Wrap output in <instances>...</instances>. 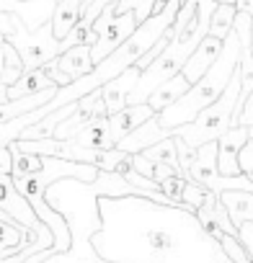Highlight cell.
<instances>
[{
  "label": "cell",
  "instance_id": "6da1fadb",
  "mask_svg": "<svg viewBox=\"0 0 253 263\" xmlns=\"http://www.w3.org/2000/svg\"><path fill=\"white\" fill-rule=\"evenodd\" d=\"M93 248L109 263H230L196 212L148 196H101Z\"/></svg>",
  "mask_w": 253,
  "mask_h": 263
},
{
  "label": "cell",
  "instance_id": "7a4b0ae2",
  "mask_svg": "<svg viewBox=\"0 0 253 263\" xmlns=\"http://www.w3.org/2000/svg\"><path fill=\"white\" fill-rule=\"evenodd\" d=\"M240 57H243V42H240V34L232 29V34L225 39V47H222L217 62L207 70V75L199 83H194L189 88V93H184V98H178L173 106H168L166 111L158 114V124L163 129L191 124L204 108L217 103L225 96L227 85L232 83V78L240 67Z\"/></svg>",
  "mask_w": 253,
  "mask_h": 263
},
{
  "label": "cell",
  "instance_id": "3957f363",
  "mask_svg": "<svg viewBox=\"0 0 253 263\" xmlns=\"http://www.w3.org/2000/svg\"><path fill=\"white\" fill-rule=\"evenodd\" d=\"M240 90H243V72L238 67L232 83L227 85L225 96L212 103L209 108H204L191 124H184V126H173V129H166V137L176 135L186 142V147L191 150H199L202 145H209V142H217L222 135L232 129V116H235V106L240 101Z\"/></svg>",
  "mask_w": 253,
  "mask_h": 263
},
{
  "label": "cell",
  "instance_id": "277c9868",
  "mask_svg": "<svg viewBox=\"0 0 253 263\" xmlns=\"http://www.w3.org/2000/svg\"><path fill=\"white\" fill-rule=\"evenodd\" d=\"M0 39H8L24 57L29 70L44 67L49 60L62 54V42L55 36L52 21H47L42 29L31 31L16 13L0 11Z\"/></svg>",
  "mask_w": 253,
  "mask_h": 263
},
{
  "label": "cell",
  "instance_id": "5b68a950",
  "mask_svg": "<svg viewBox=\"0 0 253 263\" xmlns=\"http://www.w3.org/2000/svg\"><path fill=\"white\" fill-rule=\"evenodd\" d=\"M189 176L204 186L207 191L222 196L225 191H253V181L240 173V176H222L220 171V150H217V142H209V145H202L194 155V163L189 165Z\"/></svg>",
  "mask_w": 253,
  "mask_h": 263
},
{
  "label": "cell",
  "instance_id": "8992f818",
  "mask_svg": "<svg viewBox=\"0 0 253 263\" xmlns=\"http://www.w3.org/2000/svg\"><path fill=\"white\" fill-rule=\"evenodd\" d=\"M44 70H47V75H49L60 88H65V85H70V83H75V80L91 75V72L96 70L93 44H78V47L62 52L60 57L49 60V62L44 65Z\"/></svg>",
  "mask_w": 253,
  "mask_h": 263
},
{
  "label": "cell",
  "instance_id": "52a82bcc",
  "mask_svg": "<svg viewBox=\"0 0 253 263\" xmlns=\"http://www.w3.org/2000/svg\"><path fill=\"white\" fill-rule=\"evenodd\" d=\"M160 191L171 199V204L184 206V209H191V212H196L199 206H204L207 194H209L191 176H171V178H166L160 183Z\"/></svg>",
  "mask_w": 253,
  "mask_h": 263
},
{
  "label": "cell",
  "instance_id": "ba28073f",
  "mask_svg": "<svg viewBox=\"0 0 253 263\" xmlns=\"http://www.w3.org/2000/svg\"><path fill=\"white\" fill-rule=\"evenodd\" d=\"M0 11L16 13L31 31H37L47 21H52L57 11V0H0Z\"/></svg>",
  "mask_w": 253,
  "mask_h": 263
},
{
  "label": "cell",
  "instance_id": "9c48e42d",
  "mask_svg": "<svg viewBox=\"0 0 253 263\" xmlns=\"http://www.w3.org/2000/svg\"><path fill=\"white\" fill-rule=\"evenodd\" d=\"M137 26H140V21H137V16H135L132 11L116 16L114 24L109 26V31L93 44V62L98 65V62H103L111 52H116L127 39H130V36L137 31Z\"/></svg>",
  "mask_w": 253,
  "mask_h": 263
},
{
  "label": "cell",
  "instance_id": "30bf717a",
  "mask_svg": "<svg viewBox=\"0 0 253 263\" xmlns=\"http://www.w3.org/2000/svg\"><path fill=\"white\" fill-rule=\"evenodd\" d=\"M250 140V126H232L227 135L217 140L220 150V171L222 176H240V150Z\"/></svg>",
  "mask_w": 253,
  "mask_h": 263
},
{
  "label": "cell",
  "instance_id": "8fae6325",
  "mask_svg": "<svg viewBox=\"0 0 253 263\" xmlns=\"http://www.w3.org/2000/svg\"><path fill=\"white\" fill-rule=\"evenodd\" d=\"M153 116H158V111L150 106V103H140V106H127L124 111L109 116V124H111V137L114 142L119 145L124 137H130L132 132H137L142 124H148Z\"/></svg>",
  "mask_w": 253,
  "mask_h": 263
},
{
  "label": "cell",
  "instance_id": "7c38bea8",
  "mask_svg": "<svg viewBox=\"0 0 253 263\" xmlns=\"http://www.w3.org/2000/svg\"><path fill=\"white\" fill-rule=\"evenodd\" d=\"M140 75H142V70H140L137 65H132L127 72H121L116 80H111L109 85L101 88L103 101H106V106H109V116H114V114H119V111H124L127 106H130V93H132L135 85L140 83Z\"/></svg>",
  "mask_w": 253,
  "mask_h": 263
},
{
  "label": "cell",
  "instance_id": "4fadbf2b",
  "mask_svg": "<svg viewBox=\"0 0 253 263\" xmlns=\"http://www.w3.org/2000/svg\"><path fill=\"white\" fill-rule=\"evenodd\" d=\"M57 83L47 75L44 67H37V70H26L19 83H13L11 88H3L0 85V106H6L11 101H19V98H26V96H34V93H42L47 88H55Z\"/></svg>",
  "mask_w": 253,
  "mask_h": 263
},
{
  "label": "cell",
  "instance_id": "5bb4252c",
  "mask_svg": "<svg viewBox=\"0 0 253 263\" xmlns=\"http://www.w3.org/2000/svg\"><path fill=\"white\" fill-rule=\"evenodd\" d=\"M222 47H225V42L222 39H217V36H207L199 47H196V52L189 57V62L184 65V75L189 78V83L194 85V83H199L204 75H207V70L217 62V57H220V52H222Z\"/></svg>",
  "mask_w": 253,
  "mask_h": 263
},
{
  "label": "cell",
  "instance_id": "9a60e30c",
  "mask_svg": "<svg viewBox=\"0 0 253 263\" xmlns=\"http://www.w3.org/2000/svg\"><path fill=\"white\" fill-rule=\"evenodd\" d=\"M26 62L21 57V52L8 42V39H0V85L11 88L13 83H19V78L26 72Z\"/></svg>",
  "mask_w": 253,
  "mask_h": 263
},
{
  "label": "cell",
  "instance_id": "2e32d148",
  "mask_svg": "<svg viewBox=\"0 0 253 263\" xmlns=\"http://www.w3.org/2000/svg\"><path fill=\"white\" fill-rule=\"evenodd\" d=\"M57 90H60V85L47 88V90L34 93V96H26V98H19V101H11V103H6V106H0V124H3V121H11V119H16V116H24V114H31V111H37V108H42L44 103H49V101L57 96Z\"/></svg>",
  "mask_w": 253,
  "mask_h": 263
},
{
  "label": "cell",
  "instance_id": "e0dca14e",
  "mask_svg": "<svg viewBox=\"0 0 253 263\" xmlns=\"http://www.w3.org/2000/svg\"><path fill=\"white\" fill-rule=\"evenodd\" d=\"M80 21H83V0H60L57 11H55V16H52L55 36L62 42Z\"/></svg>",
  "mask_w": 253,
  "mask_h": 263
},
{
  "label": "cell",
  "instance_id": "ac0fdd59",
  "mask_svg": "<svg viewBox=\"0 0 253 263\" xmlns=\"http://www.w3.org/2000/svg\"><path fill=\"white\" fill-rule=\"evenodd\" d=\"M189 88H191L189 78H186L184 72H178L176 78H171L168 83H163V85L148 98V103L160 114V111H166L168 106H173L178 98H184V93H189Z\"/></svg>",
  "mask_w": 253,
  "mask_h": 263
},
{
  "label": "cell",
  "instance_id": "d6986e66",
  "mask_svg": "<svg viewBox=\"0 0 253 263\" xmlns=\"http://www.w3.org/2000/svg\"><path fill=\"white\" fill-rule=\"evenodd\" d=\"M75 111H78V101H75V103H67V106H62V108H57V111H52V114L44 116L39 124L29 126L19 140H47V137H55L57 126H60L65 119H70Z\"/></svg>",
  "mask_w": 253,
  "mask_h": 263
},
{
  "label": "cell",
  "instance_id": "ffe728a7",
  "mask_svg": "<svg viewBox=\"0 0 253 263\" xmlns=\"http://www.w3.org/2000/svg\"><path fill=\"white\" fill-rule=\"evenodd\" d=\"M220 199L225 201L230 219L238 230L245 222H253V191H225Z\"/></svg>",
  "mask_w": 253,
  "mask_h": 263
},
{
  "label": "cell",
  "instance_id": "44dd1931",
  "mask_svg": "<svg viewBox=\"0 0 253 263\" xmlns=\"http://www.w3.org/2000/svg\"><path fill=\"white\" fill-rule=\"evenodd\" d=\"M142 155L150 158L153 163L171 165V168H176L181 176H186L184 168H181V158H178V137H173V135L166 137V140H160L158 145H150L148 150H142Z\"/></svg>",
  "mask_w": 253,
  "mask_h": 263
},
{
  "label": "cell",
  "instance_id": "7402d4cb",
  "mask_svg": "<svg viewBox=\"0 0 253 263\" xmlns=\"http://www.w3.org/2000/svg\"><path fill=\"white\" fill-rule=\"evenodd\" d=\"M235 18H238V8L235 3H220L214 16H212V26H209V34L217 36V39H227L235 29Z\"/></svg>",
  "mask_w": 253,
  "mask_h": 263
},
{
  "label": "cell",
  "instance_id": "603a6c76",
  "mask_svg": "<svg viewBox=\"0 0 253 263\" xmlns=\"http://www.w3.org/2000/svg\"><path fill=\"white\" fill-rule=\"evenodd\" d=\"M11 153H13V178L19 176H31V173H39L44 168V155H34V153H24L19 150L16 145H11Z\"/></svg>",
  "mask_w": 253,
  "mask_h": 263
},
{
  "label": "cell",
  "instance_id": "cb8c5ba5",
  "mask_svg": "<svg viewBox=\"0 0 253 263\" xmlns=\"http://www.w3.org/2000/svg\"><path fill=\"white\" fill-rule=\"evenodd\" d=\"M155 3H158V0H116V16L132 11L137 16V21L145 24L155 13Z\"/></svg>",
  "mask_w": 253,
  "mask_h": 263
},
{
  "label": "cell",
  "instance_id": "d4e9b609",
  "mask_svg": "<svg viewBox=\"0 0 253 263\" xmlns=\"http://www.w3.org/2000/svg\"><path fill=\"white\" fill-rule=\"evenodd\" d=\"M238 126H253V90L248 93V98H245V103H243V111H240Z\"/></svg>",
  "mask_w": 253,
  "mask_h": 263
},
{
  "label": "cell",
  "instance_id": "484cf974",
  "mask_svg": "<svg viewBox=\"0 0 253 263\" xmlns=\"http://www.w3.org/2000/svg\"><path fill=\"white\" fill-rule=\"evenodd\" d=\"M0 173H6V176L13 173V153H11V147H0Z\"/></svg>",
  "mask_w": 253,
  "mask_h": 263
},
{
  "label": "cell",
  "instance_id": "4316f807",
  "mask_svg": "<svg viewBox=\"0 0 253 263\" xmlns=\"http://www.w3.org/2000/svg\"><path fill=\"white\" fill-rule=\"evenodd\" d=\"M240 242L248 248V253L253 255V222H245L240 227Z\"/></svg>",
  "mask_w": 253,
  "mask_h": 263
},
{
  "label": "cell",
  "instance_id": "83f0119b",
  "mask_svg": "<svg viewBox=\"0 0 253 263\" xmlns=\"http://www.w3.org/2000/svg\"><path fill=\"white\" fill-rule=\"evenodd\" d=\"M235 8H238V13L253 16V0H235Z\"/></svg>",
  "mask_w": 253,
  "mask_h": 263
},
{
  "label": "cell",
  "instance_id": "f1b7e54d",
  "mask_svg": "<svg viewBox=\"0 0 253 263\" xmlns=\"http://www.w3.org/2000/svg\"><path fill=\"white\" fill-rule=\"evenodd\" d=\"M217 3H235V0H217Z\"/></svg>",
  "mask_w": 253,
  "mask_h": 263
},
{
  "label": "cell",
  "instance_id": "f546056e",
  "mask_svg": "<svg viewBox=\"0 0 253 263\" xmlns=\"http://www.w3.org/2000/svg\"><path fill=\"white\" fill-rule=\"evenodd\" d=\"M57 3H60V0H57Z\"/></svg>",
  "mask_w": 253,
  "mask_h": 263
}]
</instances>
